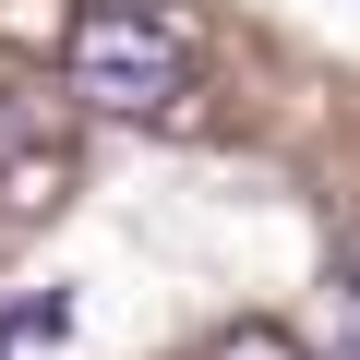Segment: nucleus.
Returning <instances> with one entry per match:
<instances>
[{"label":"nucleus","mask_w":360,"mask_h":360,"mask_svg":"<svg viewBox=\"0 0 360 360\" xmlns=\"http://www.w3.org/2000/svg\"><path fill=\"white\" fill-rule=\"evenodd\" d=\"M60 336H72V300H60V288H37V300H13V312H0V360L60 348Z\"/></svg>","instance_id":"4"},{"label":"nucleus","mask_w":360,"mask_h":360,"mask_svg":"<svg viewBox=\"0 0 360 360\" xmlns=\"http://www.w3.org/2000/svg\"><path fill=\"white\" fill-rule=\"evenodd\" d=\"M84 0H0V49H72Z\"/></svg>","instance_id":"3"},{"label":"nucleus","mask_w":360,"mask_h":360,"mask_svg":"<svg viewBox=\"0 0 360 360\" xmlns=\"http://www.w3.org/2000/svg\"><path fill=\"white\" fill-rule=\"evenodd\" d=\"M72 193V144H49V132H25V120H0V217H49Z\"/></svg>","instance_id":"2"},{"label":"nucleus","mask_w":360,"mask_h":360,"mask_svg":"<svg viewBox=\"0 0 360 360\" xmlns=\"http://www.w3.org/2000/svg\"><path fill=\"white\" fill-rule=\"evenodd\" d=\"M60 72H72L84 108H180L193 72H205V25L156 13V0H96L60 49Z\"/></svg>","instance_id":"1"},{"label":"nucleus","mask_w":360,"mask_h":360,"mask_svg":"<svg viewBox=\"0 0 360 360\" xmlns=\"http://www.w3.org/2000/svg\"><path fill=\"white\" fill-rule=\"evenodd\" d=\"M205 360H312V348H300L288 324H229V336H217Z\"/></svg>","instance_id":"5"},{"label":"nucleus","mask_w":360,"mask_h":360,"mask_svg":"<svg viewBox=\"0 0 360 360\" xmlns=\"http://www.w3.org/2000/svg\"><path fill=\"white\" fill-rule=\"evenodd\" d=\"M336 276H348V288H360V217H348V229H336Z\"/></svg>","instance_id":"6"},{"label":"nucleus","mask_w":360,"mask_h":360,"mask_svg":"<svg viewBox=\"0 0 360 360\" xmlns=\"http://www.w3.org/2000/svg\"><path fill=\"white\" fill-rule=\"evenodd\" d=\"M336 360H360V348H336Z\"/></svg>","instance_id":"7"}]
</instances>
